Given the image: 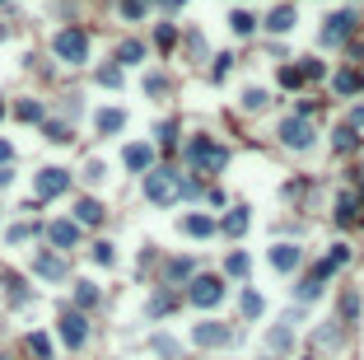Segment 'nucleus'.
Returning a JSON list of instances; mask_svg holds the SVG:
<instances>
[{"label":"nucleus","mask_w":364,"mask_h":360,"mask_svg":"<svg viewBox=\"0 0 364 360\" xmlns=\"http://www.w3.org/2000/svg\"><path fill=\"white\" fill-rule=\"evenodd\" d=\"M182 159H187V169L197 182H210V178H220L224 164H229V150L215 141V136H192L187 146H182Z\"/></svg>","instance_id":"1"},{"label":"nucleus","mask_w":364,"mask_h":360,"mask_svg":"<svg viewBox=\"0 0 364 360\" xmlns=\"http://www.w3.org/2000/svg\"><path fill=\"white\" fill-rule=\"evenodd\" d=\"M140 192H145V202H150V206L168 211V206L182 202V173L168 169V164H155V169L140 178Z\"/></svg>","instance_id":"2"},{"label":"nucleus","mask_w":364,"mask_h":360,"mask_svg":"<svg viewBox=\"0 0 364 360\" xmlns=\"http://www.w3.org/2000/svg\"><path fill=\"white\" fill-rule=\"evenodd\" d=\"M52 57L61 61V66H84L89 61V33L79 28V23H66V28H56V38H52Z\"/></svg>","instance_id":"3"},{"label":"nucleus","mask_w":364,"mask_h":360,"mask_svg":"<svg viewBox=\"0 0 364 360\" xmlns=\"http://www.w3.org/2000/svg\"><path fill=\"white\" fill-rule=\"evenodd\" d=\"M187 304L192 309H220L224 295H229V285H224V276H215V271H201V276H192L187 281Z\"/></svg>","instance_id":"4"},{"label":"nucleus","mask_w":364,"mask_h":360,"mask_svg":"<svg viewBox=\"0 0 364 360\" xmlns=\"http://www.w3.org/2000/svg\"><path fill=\"white\" fill-rule=\"evenodd\" d=\"M280 146L285 150H294V155H309L313 146H318V126L309 122V117H299V113H289L285 122H280Z\"/></svg>","instance_id":"5"},{"label":"nucleus","mask_w":364,"mask_h":360,"mask_svg":"<svg viewBox=\"0 0 364 360\" xmlns=\"http://www.w3.org/2000/svg\"><path fill=\"white\" fill-rule=\"evenodd\" d=\"M56 337H61V347L84 351V342H89V314H79L75 304H66V309L56 314Z\"/></svg>","instance_id":"6"},{"label":"nucleus","mask_w":364,"mask_h":360,"mask_svg":"<svg viewBox=\"0 0 364 360\" xmlns=\"http://www.w3.org/2000/svg\"><path fill=\"white\" fill-rule=\"evenodd\" d=\"M355 28H360V14L355 10H336L322 19V47H346L355 38Z\"/></svg>","instance_id":"7"},{"label":"nucleus","mask_w":364,"mask_h":360,"mask_svg":"<svg viewBox=\"0 0 364 360\" xmlns=\"http://www.w3.org/2000/svg\"><path fill=\"white\" fill-rule=\"evenodd\" d=\"M327 281H331V267H327V258H322L318 267H309L304 276H299V285H294V304H313L322 290H327Z\"/></svg>","instance_id":"8"},{"label":"nucleus","mask_w":364,"mask_h":360,"mask_svg":"<svg viewBox=\"0 0 364 360\" xmlns=\"http://www.w3.org/2000/svg\"><path fill=\"white\" fill-rule=\"evenodd\" d=\"M33 192H38V202H52V197L70 192V169H56V164L38 169V173H33Z\"/></svg>","instance_id":"9"},{"label":"nucleus","mask_w":364,"mask_h":360,"mask_svg":"<svg viewBox=\"0 0 364 360\" xmlns=\"http://www.w3.org/2000/svg\"><path fill=\"white\" fill-rule=\"evenodd\" d=\"M79 239H84V225H75V220H52L47 225V244L56 248V253H70V248H79Z\"/></svg>","instance_id":"10"},{"label":"nucleus","mask_w":364,"mask_h":360,"mask_svg":"<svg viewBox=\"0 0 364 360\" xmlns=\"http://www.w3.org/2000/svg\"><path fill=\"white\" fill-rule=\"evenodd\" d=\"M192 342H197V347H206V351H215V347H229L233 332L224 323H215V318H201V323H192Z\"/></svg>","instance_id":"11"},{"label":"nucleus","mask_w":364,"mask_h":360,"mask_svg":"<svg viewBox=\"0 0 364 360\" xmlns=\"http://www.w3.org/2000/svg\"><path fill=\"white\" fill-rule=\"evenodd\" d=\"M155 155H159V150L150 146V141H131V146L121 150V164H126L131 173H140V178H145V173L155 169Z\"/></svg>","instance_id":"12"},{"label":"nucleus","mask_w":364,"mask_h":360,"mask_svg":"<svg viewBox=\"0 0 364 360\" xmlns=\"http://www.w3.org/2000/svg\"><path fill=\"white\" fill-rule=\"evenodd\" d=\"M177 304H182V295H177L173 285H159V290L145 300V318H150V323H155V318H168Z\"/></svg>","instance_id":"13"},{"label":"nucleus","mask_w":364,"mask_h":360,"mask_svg":"<svg viewBox=\"0 0 364 360\" xmlns=\"http://www.w3.org/2000/svg\"><path fill=\"white\" fill-rule=\"evenodd\" d=\"M33 276H43V281H70V262L61 258V253H38Z\"/></svg>","instance_id":"14"},{"label":"nucleus","mask_w":364,"mask_h":360,"mask_svg":"<svg viewBox=\"0 0 364 360\" xmlns=\"http://www.w3.org/2000/svg\"><path fill=\"white\" fill-rule=\"evenodd\" d=\"M271 267H276L280 276H294V271L304 267V248L299 244H271Z\"/></svg>","instance_id":"15"},{"label":"nucleus","mask_w":364,"mask_h":360,"mask_svg":"<svg viewBox=\"0 0 364 360\" xmlns=\"http://www.w3.org/2000/svg\"><path fill=\"white\" fill-rule=\"evenodd\" d=\"M336 225L341 229H351V225H360L364 220V206H360V197H355V192H336Z\"/></svg>","instance_id":"16"},{"label":"nucleus","mask_w":364,"mask_h":360,"mask_svg":"<svg viewBox=\"0 0 364 360\" xmlns=\"http://www.w3.org/2000/svg\"><path fill=\"white\" fill-rule=\"evenodd\" d=\"M103 215H108V206H103L99 197H79L70 220H75V225H84V229H99V225H103Z\"/></svg>","instance_id":"17"},{"label":"nucleus","mask_w":364,"mask_h":360,"mask_svg":"<svg viewBox=\"0 0 364 360\" xmlns=\"http://www.w3.org/2000/svg\"><path fill=\"white\" fill-rule=\"evenodd\" d=\"M177 229H182V234L187 239H210V234H220V220H215V215H182V220H177Z\"/></svg>","instance_id":"18"},{"label":"nucleus","mask_w":364,"mask_h":360,"mask_svg":"<svg viewBox=\"0 0 364 360\" xmlns=\"http://www.w3.org/2000/svg\"><path fill=\"white\" fill-rule=\"evenodd\" d=\"M248 225H253L248 206H229V211L220 215V234H224V239H243V234H248Z\"/></svg>","instance_id":"19"},{"label":"nucleus","mask_w":364,"mask_h":360,"mask_svg":"<svg viewBox=\"0 0 364 360\" xmlns=\"http://www.w3.org/2000/svg\"><path fill=\"white\" fill-rule=\"evenodd\" d=\"M331 94H336V99H355V94H364V75L355 66L336 70V75H331Z\"/></svg>","instance_id":"20"},{"label":"nucleus","mask_w":364,"mask_h":360,"mask_svg":"<svg viewBox=\"0 0 364 360\" xmlns=\"http://www.w3.org/2000/svg\"><path fill=\"white\" fill-rule=\"evenodd\" d=\"M70 304H75L79 314H89V309H99V304H103V290L94 281H70Z\"/></svg>","instance_id":"21"},{"label":"nucleus","mask_w":364,"mask_h":360,"mask_svg":"<svg viewBox=\"0 0 364 360\" xmlns=\"http://www.w3.org/2000/svg\"><path fill=\"white\" fill-rule=\"evenodd\" d=\"M192 276H197V258H168L164 262V285H187Z\"/></svg>","instance_id":"22"},{"label":"nucleus","mask_w":364,"mask_h":360,"mask_svg":"<svg viewBox=\"0 0 364 360\" xmlns=\"http://www.w3.org/2000/svg\"><path fill=\"white\" fill-rule=\"evenodd\" d=\"M360 131H355L351 122H341V126H331V155H360Z\"/></svg>","instance_id":"23"},{"label":"nucleus","mask_w":364,"mask_h":360,"mask_svg":"<svg viewBox=\"0 0 364 360\" xmlns=\"http://www.w3.org/2000/svg\"><path fill=\"white\" fill-rule=\"evenodd\" d=\"M0 285H5V300H10L14 309H23V304L33 300V290L23 285V276H19V271H5V267H0Z\"/></svg>","instance_id":"24"},{"label":"nucleus","mask_w":364,"mask_h":360,"mask_svg":"<svg viewBox=\"0 0 364 360\" xmlns=\"http://www.w3.org/2000/svg\"><path fill=\"white\" fill-rule=\"evenodd\" d=\"M294 23H299V10L285 0V5H276V10L266 14V33H289Z\"/></svg>","instance_id":"25"},{"label":"nucleus","mask_w":364,"mask_h":360,"mask_svg":"<svg viewBox=\"0 0 364 360\" xmlns=\"http://www.w3.org/2000/svg\"><path fill=\"white\" fill-rule=\"evenodd\" d=\"M112 61H117V66H145V43L140 38H121L117 52H112Z\"/></svg>","instance_id":"26"},{"label":"nucleus","mask_w":364,"mask_h":360,"mask_svg":"<svg viewBox=\"0 0 364 360\" xmlns=\"http://www.w3.org/2000/svg\"><path fill=\"white\" fill-rule=\"evenodd\" d=\"M238 108L243 113H266V108H271V94H266L262 84H248V89L238 94Z\"/></svg>","instance_id":"27"},{"label":"nucleus","mask_w":364,"mask_h":360,"mask_svg":"<svg viewBox=\"0 0 364 360\" xmlns=\"http://www.w3.org/2000/svg\"><path fill=\"white\" fill-rule=\"evenodd\" d=\"M121 126H126V113H121V108H103V113H94V131H99V136H117Z\"/></svg>","instance_id":"28"},{"label":"nucleus","mask_w":364,"mask_h":360,"mask_svg":"<svg viewBox=\"0 0 364 360\" xmlns=\"http://www.w3.org/2000/svg\"><path fill=\"white\" fill-rule=\"evenodd\" d=\"M23 356L28 360H56L52 356V337H47V332H28V337H23Z\"/></svg>","instance_id":"29"},{"label":"nucleus","mask_w":364,"mask_h":360,"mask_svg":"<svg viewBox=\"0 0 364 360\" xmlns=\"http://www.w3.org/2000/svg\"><path fill=\"white\" fill-rule=\"evenodd\" d=\"M248 271H253V258H248V253H229L220 276H229V281H248Z\"/></svg>","instance_id":"30"},{"label":"nucleus","mask_w":364,"mask_h":360,"mask_svg":"<svg viewBox=\"0 0 364 360\" xmlns=\"http://www.w3.org/2000/svg\"><path fill=\"white\" fill-rule=\"evenodd\" d=\"M238 314H243V323H253V318L266 314V300H262L257 290H243V295H238Z\"/></svg>","instance_id":"31"},{"label":"nucleus","mask_w":364,"mask_h":360,"mask_svg":"<svg viewBox=\"0 0 364 360\" xmlns=\"http://www.w3.org/2000/svg\"><path fill=\"white\" fill-rule=\"evenodd\" d=\"M336 323H360V290H346L336 300Z\"/></svg>","instance_id":"32"},{"label":"nucleus","mask_w":364,"mask_h":360,"mask_svg":"<svg viewBox=\"0 0 364 360\" xmlns=\"http://www.w3.org/2000/svg\"><path fill=\"white\" fill-rule=\"evenodd\" d=\"M276 84L285 94H294V89H304V70L294 66V61H280V70H276Z\"/></svg>","instance_id":"33"},{"label":"nucleus","mask_w":364,"mask_h":360,"mask_svg":"<svg viewBox=\"0 0 364 360\" xmlns=\"http://www.w3.org/2000/svg\"><path fill=\"white\" fill-rule=\"evenodd\" d=\"M14 117H19L23 126H38V122H47V113H43V103H38V99H19V103H14Z\"/></svg>","instance_id":"34"},{"label":"nucleus","mask_w":364,"mask_h":360,"mask_svg":"<svg viewBox=\"0 0 364 360\" xmlns=\"http://www.w3.org/2000/svg\"><path fill=\"white\" fill-rule=\"evenodd\" d=\"M140 89L150 94V99H164V94L173 89V80H168L164 70H145V80H140Z\"/></svg>","instance_id":"35"},{"label":"nucleus","mask_w":364,"mask_h":360,"mask_svg":"<svg viewBox=\"0 0 364 360\" xmlns=\"http://www.w3.org/2000/svg\"><path fill=\"white\" fill-rule=\"evenodd\" d=\"M229 28H233L238 38H253V33H257V14H253V10H233V14H229Z\"/></svg>","instance_id":"36"},{"label":"nucleus","mask_w":364,"mask_h":360,"mask_svg":"<svg viewBox=\"0 0 364 360\" xmlns=\"http://www.w3.org/2000/svg\"><path fill=\"white\" fill-rule=\"evenodd\" d=\"M177 126H182V122H177V117H168V122H159V150H164V155H173V150H177Z\"/></svg>","instance_id":"37"},{"label":"nucleus","mask_w":364,"mask_h":360,"mask_svg":"<svg viewBox=\"0 0 364 360\" xmlns=\"http://www.w3.org/2000/svg\"><path fill=\"white\" fill-rule=\"evenodd\" d=\"M43 131H47L52 146H70V141H75V126L70 122H43Z\"/></svg>","instance_id":"38"},{"label":"nucleus","mask_w":364,"mask_h":360,"mask_svg":"<svg viewBox=\"0 0 364 360\" xmlns=\"http://www.w3.org/2000/svg\"><path fill=\"white\" fill-rule=\"evenodd\" d=\"M155 47H159V52H173V47H177V23H155Z\"/></svg>","instance_id":"39"},{"label":"nucleus","mask_w":364,"mask_h":360,"mask_svg":"<svg viewBox=\"0 0 364 360\" xmlns=\"http://www.w3.org/2000/svg\"><path fill=\"white\" fill-rule=\"evenodd\" d=\"M299 70H304V84H318V80L327 75V61H322V57H304Z\"/></svg>","instance_id":"40"},{"label":"nucleus","mask_w":364,"mask_h":360,"mask_svg":"<svg viewBox=\"0 0 364 360\" xmlns=\"http://www.w3.org/2000/svg\"><path fill=\"white\" fill-rule=\"evenodd\" d=\"M233 61H238V57H233V52H220V57H210V70H206V75L215 80V84H220V80H224V75H229V70H233Z\"/></svg>","instance_id":"41"},{"label":"nucleus","mask_w":364,"mask_h":360,"mask_svg":"<svg viewBox=\"0 0 364 360\" xmlns=\"http://www.w3.org/2000/svg\"><path fill=\"white\" fill-rule=\"evenodd\" d=\"M145 10H150V0H121V5H117V14H121L126 23H140Z\"/></svg>","instance_id":"42"},{"label":"nucleus","mask_w":364,"mask_h":360,"mask_svg":"<svg viewBox=\"0 0 364 360\" xmlns=\"http://www.w3.org/2000/svg\"><path fill=\"white\" fill-rule=\"evenodd\" d=\"M94 80H99L103 89H117V84H121V66H117V61H108V66L94 70Z\"/></svg>","instance_id":"43"},{"label":"nucleus","mask_w":364,"mask_h":360,"mask_svg":"<svg viewBox=\"0 0 364 360\" xmlns=\"http://www.w3.org/2000/svg\"><path fill=\"white\" fill-rule=\"evenodd\" d=\"M150 351H159L164 360H182V347L173 337H150Z\"/></svg>","instance_id":"44"},{"label":"nucleus","mask_w":364,"mask_h":360,"mask_svg":"<svg viewBox=\"0 0 364 360\" xmlns=\"http://www.w3.org/2000/svg\"><path fill=\"white\" fill-rule=\"evenodd\" d=\"M5 239H10V244H28V239H38V220H23V225H14Z\"/></svg>","instance_id":"45"},{"label":"nucleus","mask_w":364,"mask_h":360,"mask_svg":"<svg viewBox=\"0 0 364 360\" xmlns=\"http://www.w3.org/2000/svg\"><path fill=\"white\" fill-rule=\"evenodd\" d=\"M103 178H108V164H103V159H89V164H84V182H89V187H99Z\"/></svg>","instance_id":"46"},{"label":"nucleus","mask_w":364,"mask_h":360,"mask_svg":"<svg viewBox=\"0 0 364 360\" xmlns=\"http://www.w3.org/2000/svg\"><path fill=\"white\" fill-rule=\"evenodd\" d=\"M346 262H351V248H346V244H331V248H327V267H331V271H341Z\"/></svg>","instance_id":"47"},{"label":"nucleus","mask_w":364,"mask_h":360,"mask_svg":"<svg viewBox=\"0 0 364 360\" xmlns=\"http://www.w3.org/2000/svg\"><path fill=\"white\" fill-rule=\"evenodd\" d=\"M94 262H99V267H112V262H117V248H112L108 239H99V244H94Z\"/></svg>","instance_id":"48"},{"label":"nucleus","mask_w":364,"mask_h":360,"mask_svg":"<svg viewBox=\"0 0 364 360\" xmlns=\"http://www.w3.org/2000/svg\"><path fill=\"white\" fill-rule=\"evenodd\" d=\"M187 52H192V57H206V38H201L197 28L187 33Z\"/></svg>","instance_id":"49"},{"label":"nucleus","mask_w":364,"mask_h":360,"mask_svg":"<svg viewBox=\"0 0 364 360\" xmlns=\"http://www.w3.org/2000/svg\"><path fill=\"white\" fill-rule=\"evenodd\" d=\"M210 206H215V211H229V197H224V187H210Z\"/></svg>","instance_id":"50"},{"label":"nucleus","mask_w":364,"mask_h":360,"mask_svg":"<svg viewBox=\"0 0 364 360\" xmlns=\"http://www.w3.org/2000/svg\"><path fill=\"white\" fill-rule=\"evenodd\" d=\"M351 126H355V131H364V103H360V108L351 113Z\"/></svg>","instance_id":"51"},{"label":"nucleus","mask_w":364,"mask_h":360,"mask_svg":"<svg viewBox=\"0 0 364 360\" xmlns=\"http://www.w3.org/2000/svg\"><path fill=\"white\" fill-rule=\"evenodd\" d=\"M10 182H14V169H10V164H0V187H10Z\"/></svg>","instance_id":"52"},{"label":"nucleus","mask_w":364,"mask_h":360,"mask_svg":"<svg viewBox=\"0 0 364 360\" xmlns=\"http://www.w3.org/2000/svg\"><path fill=\"white\" fill-rule=\"evenodd\" d=\"M14 159V150H10V141H0V164H10Z\"/></svg>","instance_id":"53"},{"label":"nucleus","mask_w":364,"mask_h":360,"mask_svg":"<svg viewBox=\"0 0 364 360\" xmlns=\"http://www.w3.org/2000/svg\"><path fill=\"white\" fill-rule=\"evenodd\" d=\"M5 38H10V28H5V23H0V43H5Z\"/></svg>","instance_id":"54"},{"label":"nucleus","mask_w":364,"mask_h":360,"mask_svg":"<svg viewBox=\"0 0 364 360\" xmlns=\"http://www.w3.org/2000/svg\"><path fill=\"white\" fill-rule=\"evenodd\" d=\"M355 197H360V206H364V182H360V192H355Z\"/></svg>","instance_id":"55"},{"label":"nucleus","mask_w":364,"mask_h":360,"mask_svg":"<svg viewBox=\"0 0 364 360\" xmlns=\"http://www.w3.org/2000/svg\"><path fill=\"white\" fill-rule=\"evenodd\" d=\"M5 113H10V108H5V99H0V117H5Z\"/></svg>","instance_id":"56"},{"label":"nucleus","mask_w":364,"mask_h":360,"mask_svg":"<svg viewBox=\"0 0 364 360\" xmlns=\"http://www.w3.org/2000/svg\"><path fill=\"white\" fill-rule=\"evenodd\" d=\"M360 178H364V159H360Z\"/></svg>","instance_id":"57"},{"label":"nucleus","mask_w":364,"mask_h":360,"mask_svg":"<svg viewBox=\"0 0 364 360\" xmlns=\"http://www.w3.org/2000/svg\"><path fill=\"white\" fill-rule=\"evenodd\" d=\"M262 360H280V356H262Z\"/></svg>","instance_id":"58"},{"label":"nucleus","mask_w":364,"mask_h":360,"mask_svg":"<svg viewBox=\"0 0 364 360\" xmlns=\"http://www.w3.org/2000/svg\"><path fill=\"white\" fill-rule=\"evenodd\" d=\"M0 220H5V206H0Z\"/></svg>","instance_id":"59"},{"label":"nucleus","mask_w":364,"mask_h":360,"mask_svg":"<svg viewBox=\"0 0 364 360\" xmlns=\"http://www.w3.org/2000/svg\"><path fill=\"white\" fill-rule=\"evenodd\" d=\"M304 360H318V356H304Z\"/></svg>","instance_id":"60"},{"label":"nucleus","mask_w":364,"mask_h":360,"mask_svg":"<svg viewBox=\"0 0 364 360\" xmlns=\"http://www.w3.org/2000/svg\"><path fill=\"white\" fill-rule=\"evenodd\" d=\"M0 5H5V0H0Z\"/></svg>","instance_id":"61"},{"label":"nucleus","mask_w":364,"mask_h":360,"mask_svg":"<svg viewBox=\"0 0 364 360\" xmlns=\"http://www.w3.org/2000/svg\"><path fill=\"white\" fill-rule=\"evenodd\" d=\"M0 360H5V356H0Z\"/></svg>","instance_id":"62"}]
</instances>
